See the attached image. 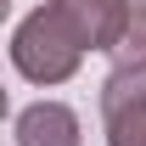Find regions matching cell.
Instances as JSON below:
<instances>
[{"label": "cell", "mask_w": 146, "mask_h": 146, "mask_svg": "<svg viewBox=\"0 0 146 146\" xmlns=\"http://www.w3.org/2000/svg\"><path fill=\"white\" fill-rule=\"evenodd\" d=\"M79 56H84V39L73 34V23L51 6H39L28 17L17 23V34H11V62H17L23 79H34V84H62L79 73Z\"/></svg>", "instance_id": "obj_1"}, {"label": "cell", "mask_w": 146, "mask_h": 146, "mask_svg": "<svg viewBox=\"0 0 146 146\" xmlns=\"http://www.w3.org/2000/svg\"><path fill=\"white\" fill-rule=\"evenodd\" d=\"M101 124H107V146H146V73L112 68L101 84Z\"/></svg>", "instance_id": "obj_2"}, {"label": "cell", "mask_w": 146, "mask_h": 146, "mask_svg": "<svg viewBox=\"0 0 146 146\" xmlns=\"http://www.w3.org/2000/svg\"><path fill=\"white\" fill-rule=\"evenodd\" d=\"M56 11L73 23V34L84 39V51H112L124 39V23H129L124 0H56Z\"/></svg>", "instance_id": "obj_3"}, {"label": "cell", "mask_w": 146, "mask_h": 146, "mask_svg": "<svg viewBox=\"0 0 146 146\" xmlns=\"http://www.w3.org/2000/svg\"><path fill=\"white\" fill-rule=\"evenodd\" d=\"M17 146H79V118L62 101H34L17 112Z\"/></svg>", "instance_id": "obj_4"}, {"label": "cell", "mask_w": 146, "mask_h": 146, "mask_svg": "<svg viewBox=\"0 0 146 146\" xmlns=\"http://www.w3.org/2000/svg\"><path fill=\"white\" fill-rule=\"evenodd\" d=\"M112 62L124 73H146V0L129 6V23H124V39L112 45Z\"/></svg>", "instance_id": "obj_5"}]
</instances>
